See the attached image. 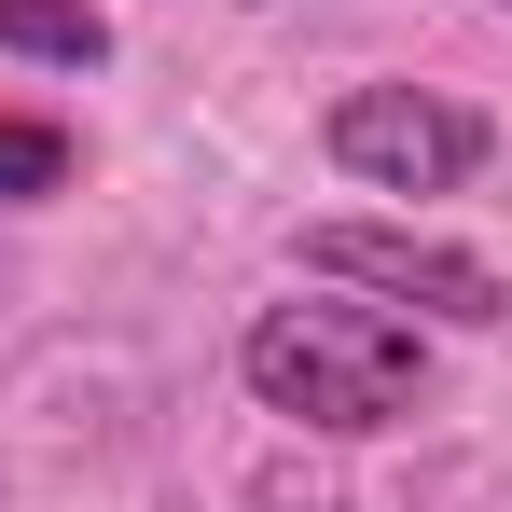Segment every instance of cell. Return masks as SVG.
Masks as SVG:
<instances>
[{"instance_id": "5b68a950", "label": "cell", "mask_w": 512, "mask_h": 512, "mask_svg": "<svg viewBox=\"0 0 512 512\" xmlns=\"http://www.w3.org/2000/svg\"><path fill=\"white\" fill-rule=\"evenodd\" d=\"M0 194H70V125L0 111Z\"/></svg>"}, {"instance_id": "3957f363", "label": "cell", "mask_w": 512, "mask_h": 512, "mask_svg": "<svg viewBox=\"0 0 512 512\" xmlns=\"http://www.w3.org/2000/svg\"><path fill=\"white\" fill-rule=\"evenodd\" d=\"M485 153H499L485 111H457V97H429V84H360V97H333V167L374 180V194H457Z\"/></svg>"}, {"instance_id": "7a4b0ae2", "label": "cell", "mask_w": 512, "mask_h": 512, "mask_svg": "<svg viewBox=\"0 0 512 512\" xmlns=\"http://www.w3.org/2000/svg\"><path fill=\"white\" fill-rule=\"evenodd\" d=\"M305 277L374 291V305H416V319H457V333H499L512 319L499 263L457 250V236H416V222H305Z\"/></svg>"}, {"instance_id": "277c9868", "label": "cell", "mask_w": 512, "mask_h": 512, "mask_svg": "<svg viewBox=\"0 0 512 512\" xmlns=\"http://www.w3.org/2000/svg\"><path fill=\"white\" fill-rule=\"evenodd\" d=\"M0 56H28V70H97V56H111V14H97V0H0Z\"/></svg>"}, {"instance_id": "6da1fadb", "label": "cell", "mask_w": 512, "mask_h": 512, "mask_svg": "<svg viewBox=\"0 0 512 512\" xmlns=\"http://www.w3.org/2000/svg\"><path fill=\"white\" fill-rule=\"evenodd\" d=\"M236 374L263 388V416L333 429V443H374V429H402V416L429 402V346H416V319H388V305H346V291L263 305V319H250V346H236Z\"/></svg>"}, {"instance_id": "8992f818", "label": "cell", "mask_w": 512, "mask_h": 512, "mask_svg": "<svg viewBox=\"0 0 512 512\" xmlns=\"http://www.w3.org/2000/svg\"><path fill=\"white\" fill-rule=\"evenodd\" d=\"M499 14H512V0H499Z\"/></svg>"}]
</instances>
